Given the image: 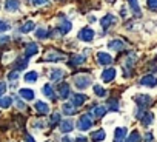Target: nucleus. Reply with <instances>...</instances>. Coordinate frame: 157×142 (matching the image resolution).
<instances>
[{
    "mask_svg": "<svg viewBox=\"0 0 157 142\" xmlns=\"http://www.w3.org/2000/svg\"><path fill=\"white\" fill-rule=\"evenodd\" d=\"M75 142H86V137H83V136H78V137L75 139Z\"/></svg>",
    "mask_w": 157,
    "mask_h": 142,
    "instance_id": "obj_46",
    "label": "nucleus"
},
{
    "mask_svg": "<svg viewBox=\"0 0 157 142\" xmlns=\"http://www.w3.org/2000/svg\"><path fill=\"white\" fill-rule=\"evenodd\" d=\"M140 84H142L143 87L154 88V87L157 85V77H155V76H151V74H148V76H143V77L140 79Z\"/></svg>",
    "mask_w": 157,
    "mask_h": 142,
    "instance_id": "obj_6",
    "label": "nucleus"
},
{
    "mask_svg": "<svg viewBox=\"0 0 157 142\" xmlns=\"http://www.w3.org/2000/svg\"><path fill=\"white\" fill-rule=\"evenodd\" d=\"M146 6H148L149 10H157V0H148Z\"/></svg>",
    "mask_w": 157,
    "mask_h": 142,
    "instance_id": "obj_37",
    "label": "nucleus"
},
{
    "mask_svg": "<svg viewBox=\"0 0 157 142\" xmlns=\"http://www.w3.org/2000/svg\"><path fill=\"white\" fill-rule=\"evenodd\" d=\"M74 85L78 90H85L86 87L91 85V77L86 76V74H75L74 76Z\"/></svg>",
    "mask_w": 157,
    "mask_h": 142,
    "instance_id": "obj_1",
    "label": "nucleus"
},
{
    "mask_svg": "<svg viewBox=\"0 0 157 142\" xmlns=\"http://www.w3.org/2000/svg\"><path fill=\"white\" fill-rule=\"evenodd\" d=\"M62 59H66V56L62 53V51H57V49H48L43 60H49V62H57V60H62Z\"/></svg>",
    "mask_w": 157,
    "mask_h": 142,
    "instance_id": "obj_2",
    "label": "nucleus"
},
{
    "mask_svg": "<svg viewBox=\"0 0 157 142\" xmlns=\"http://www.w3.org/2000/svg\"><path fill=\"white\" fill-rule=\"evenodd\" d=\"M25 140H26V142H36V140H34V137H33V136H29V134H26V136H25Z\"/></svg>",
    "mask_w": 157,
    "mask_h": 142,
    "instance_id": "obj_45",
    "label": "nucleus"
},
{
    "mask_svg": "<svg viewBox=\"0 0 157 142\" xmlns=\"http://www.w3.org/2000/svg\"><path fill=\"white\" fill-rule=\"evenodd\" d=\"M6 10L8 11H19V8H20V3L17 2V0H6Z\"/></svg>",
    "mask_w": 157,
    "mask_h": 142,
    "instance_id": "obj_27",
    "label": "nucleus"
},
{
    "mask_svg": "<svg viewBox=\"0 0 157 142\" xmlns=\"http://www.w3.org/2000/svg\"><path fill=\"white\" fill-rule=\"evenodd\" d=\"M128 3L134 13V17H140L142 13H140V8H139V0H128Z\"/></svg>",
    "mask_w": 157,
    "mask_h": 142,
    "instance_id": "obj_21",
    "label": "nucleus"
},
{
    "mask_svg": "<svg viewBox=\"0 0 157 142\" xmlns=\"http://www.w3.org/2000/svg\"><path fill=\"white\" fill-rule=\"evenodd\" d=\"M57 30L60 31V34H62V36H63V34H66V33L71 30V22H69V20H66V19L63 17V22L57 26Z\"/></svg>",
    "mask_w": 157,
    "mask_h": 142,
    "instance_id": "obj_19",
    "label": "nucleus"
},
{
    "mask_svg": "<svg viewBox=\"0 0 157 142\" xmlns=\"http://www.w3.org/2000/svg\"><path fill=\"white\" fill-rule=\"evenodd\" d=\"M91 125H93V122H91V116H90V114L80 116V119H78V122H77V128L82 130V131L91 128Z\"/></svg>",
    "mask_w": 157,
    "mask_h": 142,
    "instance_id": "obj_4",
    "label": "nucleus"
},
{
    "mask_svg": "<svg viewBox=\"0 0 157 142\" xmlns=\"http://www.w3.org/2000/svg\"><path fill=\"white\" fill-rule=\"evenodd\" d=\"M16 105L19 107V110H26V105H25V102H22L20 99H16Z\"/></svg>",
    "mask_w": 157,
    "mask_h": 142,
    "instance_id": "obj_40",
    "label": "nucleus"
},
{
    "mask_svg": "<svg viewBox=\"0 0 157 142\" xmlns=\"http://www.w3.org/2000/svg\"><path fill=\"white\" fill-rule=\"evenodd\" d=\"M28 66V59L23 56V57H17L14 60V71H19V69H25Z\"/></svg>",
    "mask_w": 157,
    "mask_h": 142,
    "instance_id": "obj_14",
    "label": "nucleus"
},
{
    "mask_svg": "<svg viewBox=\"0 0 157 142\" xmlns=\"http://www.w3.org/2000/svg\"><path fill=\"white\" fill-rule=\"evenodd\" d=\"M36 37L37 39H46L48 37V31L46 30H37L36 31Z\"/></svg>",
    "mask_w": 157,
    "mask_h": 142,
    "instance_id": "obj_35",
    "label": "nucleus"
},
{
    "mask_svg": "<svg viewBox=\"0 0 157 142\" xmlns=\"http://www.w3.org/2000/svg\"><path fill=\"white\" fill-rule=\"evenodd\" d=\"M43 94H45L46 97H49L51 101H56V99H57V96H56V93H54V88H52L51 85H48V84L43 87Z\"/></svg>",
    "mask_w": 157,
    "mask_h": 142,
    "instance_id": "obj_22",
    "label": "nucleus"
},
{
    "mask_svg": "<svg viewBox=\"0 0 157 142\" xmlns=\"http://www.w3.org/2000/svg\"><path fill=\"white\" fill-rule=\"evenodd\" d=\"M13 104L11 97H0V108H10Z\"/></svg>",
    "mask_w": 157,
    "mask_h": 142,
    "instance_id": "obj_31",
    "label": "nucleus"
},
{
    "mask_svg": "<svg viewBox=\"0 0 157 142\" xmlns=\"http://www.w3.org/2000/svg\"><path fill=\"white\" fill-rule=\"evenodd\" d=\"M59 125H60L62 133H69L71 130H74V124H72L71 120H62Z\"/></svg>",
    "mask_w": 157,
    "mask_h": 142,
    "instance_id": "obj_24",
    "label": "nucleus"
},
{
    "mask_svg": "<svg viewBox=\"0 0 157 142\" xmlns=\"http://www.w3.org/2000/svg\"><path fill=\"white\" fill-rule=\"evenodd\" d=\"M145 140H146V142H152V133H146Z\"/></svg>",
    "mask_w": 157,
    "mask_h": 142,
    "instance_id": "obj_44",
    "label": "nucleus"
},
{
    "mask_svg": "<svg viewBox=\"0 0 157 142\" xmlns=\"http://www.w3.org/2000/svg\"><path fill=\"white\" fill-rule=\"evenodd\" d=\"M125 137H126V128H125V127L116 128V133H114V142H123Z\"/></svg>",
    "mask_w": 157,
    "mask_h": 142,
    "instance_id": "obj_16",
    "label": "nucleus"
},
{
    "mask_svg": "<svg viewBox=\"0 0 157 142\" xmlns=\"http://www.w3.org/2000/svg\"><path fill=\"white\" fill-rule=\"evenodd\" d=\"M36 111L39 114H46V113H49V105L42 102V101H37L36 102Z\"/></svg>",
    "mask_w": 157,
    "mask_h": 142,
    "instance_id": "obj_17",
    "label": "nucleus"
},
{
    "mask_svg": "<svg viewBox=\"0 0 157 142\" xmlns=\"http://www.w3.org/2000/svg\"><path fill=\"white\" fill-rule=\"evenodd\" d=\"M116 22H117V20H116V17H114L113 14H106V16L100 20V25H102L103 30H108V28H109L111 25H114Z\"/></svg>",
    "mask_w": 157,
    "mask_h": 142,
    "instance_id": "obj_10",
    "label": "nucleus"
},
{
    "mask_svg": "<svg viewBox=\"0 0 157 142\" xmlns=\"http://www.w3.org/2000/svg\"><path fill=\"white\" fill-rule=\"evenodd\" d=\"M37 53H39V46H37V43L31 42V43H28V45L25 46V57H26V59L31 57V56H34V54H37Z\"/></svg>",
    "mask_w": 157,
    "mask_h": 142,
    "instance_id": "obj_12",
    "label": "nucleus"
},
{
    "mask_svg": "<svg viewBox=\"0 0 157 142\" xmlns=\"http://www.w3.org/2000/svg\"><path fill=\"white\" fill-rule=\"evenodd\" d=\"M108 2H109V3H114V2H116V0H108Z\"/></svg>",
    "mask_w": 157,
    "mask_h": 142,
    "instance_id": "obj_48",
    "label": "nucleus"
},
{
    "mask_svg": "<svg viewBox=\"0 0 157 142\" xmlns=\"http://www.w3.org/2000/svg\"><path fill=\"white\" fill-rule=\"evenodd\" d=\"M97 62L100 65H111L113 63V57L108 53H99L97 54Z\"/></svg>",
    "mask_w": 157,
    "mask_h": 142,
    "instance_id": "obj_13",
    "label": "nucleus"
},
{
    "mask_svg": "<svg viewBox=\"0 0 157 142\" xmlns=\"http://www.w3.org/2000/svg\"><path fill=\"white\" fill-rule=\"evenodd\" d=\"M10 30V25L3 20H0V33H3V31H8Z\"/></svg>",
    "mask_w": 157,
    "mask_h": 142,
    "instance_id": "obj_38",
    "label": "nucleus"
},
{
    "mask_svg": "<svg viewBox=\"0 0 157 142\" xmlns=\"http://www.w3.org/2000/svg\"><path fill=\"white\" fill-rule=\"evenodd\" d=\"M19 94H20V97L25 99V101H33V99H34V91L29 90V88H22V90L19 91Z\"/></svg>",
    "mask_w": 157,
    "mask_h": 142,
    "instance_id": "obj_18",
    "label": "nucleus"
},
{
    "mask_svg": "<svg viewBox=\"0 0 157 142\" xmlns=\"http://www.w3.org/2000/svg\"><path fill=\"white\" fill-rule=\"evenodd\" d=\"M78 39L85 40V42H91L94 39V31L91 28H83V30H80V33H78Z\"/></svg>",
    "mask_w": 157,
    "mask_h": 142,
    "instance_id": "obj_5",
    "label": "nucleus"
},
{
    "mask_svg": "<svg viewBox=\"0 0 157 142\" xmlns=\"http://www.w3.org/2000/svg\"><path fill=\"white\" fill-rule=\"evenodd\" d=\"M23 79H25V82H37L39 74L36 73V71H29V73H26V74L23 76Z\"/></svg>",
    "mask_w": 157,
    "mask_h": 142,
    "instance_id": "obj_28",
    "label": "nucleus"
},
{
    "mask_svg": "<svg viewBox=\"0 0 157 142\" xmlns=\"http://www.w3.org/2000/svg\"><path fill=\"white\" fill-rule=\"evenodd\" d=\"M94 93H96L97 96H100V97L106 96V91H105L103 87H100V85H94Z\"/></svg>",
    "mask_w": 157,
    "mask_h": 142,
    "instance_id": "obj_34",
    "label": "nucleus"
},
{
    "mask_svg": "<svg viewBox=\"0 0 157 142\" xmlns=\"http://www.w3.org/2000/svg\"><path fill=\"white\" fill-rule=\"evenodd\" d=\"M63 77H65V71H63V69H60V68H54V69H51L49 79H51L52 82H57V81H60V79H63Z\"/></svg>",
    "mask_w": 157,
    "mask_h": 142,
    "instance_id": "obj_11",
    "label": "nucleus"
},
{
    "mask_svg": "<svg viewBox=\"0 0 157 142\" xmlns=\"http://www.w3.org/2000/svg\"><path fill=\"white\" fill-rule=\"evenodd\" d=\"M85 60H86V57H85L83 54H82V56L74 54V56H71V59H69L68 65H69V66H78V65H83V63H85Z\"/></svg>",
    "mask_w": 157,
    "mask_h": 142,
    "instance_id": "obj_8",
    "label": "nucleus"
},
{
    "mask_svg": "<svg viewBox=\"0 0 157 142\" xmlns=\"http://www.w3.org/2000/svg\"><path fill=\"white\" fill-rule=\"evenodd\" d=\"M116 77V69L114 68H106L102 73V81L103 82H111Z\"/></svg>",
    "mask_w": 157,
    "mask_h": 142,
    "instance_id": "obj_15",
    "label": "nucleus"
},
{
    "mask_svg": "<svg viewBox=\"0 0 157 142\" xmlns=\"http://www.w3.org/2000/svg\"><path fill=\"white\" fill-rule=\"evenodd\" d=\"M17 77H19V73H17V71H11V73H10V76H8V79L13 82V81H17Z\"/></svg>",
    "mask_w": 157,
    "mask_h": 142,
    "instance_id": "obj_39",
    "label": "nucleus"
},
{
    "mask_svg": "<svg viewBox=\"0 0 157 142\" xmlns=\"http://www.w3.org/2000/svg\"><path fill=\"white\" fill-rule=\"evenodd\" d=\"M5 90H6V85H5L3 82H0V96L5 93Z\"/></svg>",
    "mask_w": 157,
    "mask_h": 142,
    "instance_id": "obj_43",
    "label": "nucleus"
},
{
    "mask_svg": "<svg viewBox=\"0 0 157 142\" xmlns=\"http://www.w3.org/2000/svg\"><path fill=\"white\" fill-rule=\"evenodd\" d=\"M125 142H140V134H139V131L134 130V131L128 136V139H125Z\"/></svg>",
    "mask_w": 157,
    "mask_h": 142,
    "instance_id": "obj_29",
    "label": "nucleus"
},
{
    "mask_svg": "<svg viewBox=\"0 0 157 142\" xmlns=\"http://www.w3.org/2000/svg\"><path fill=\"white\" fill-rule=\"evenodd\" d=\"M152 120H154V114H152V113H149V111H146V113L143 114V117L140 119V122H142V125H143V127H149Z\"/></svg>",
    "mask_w": 157,
    "mask_h": 142,
    "instance_id": "obj_23",
    "label": "nucleus"
},
{
    "mask_svg": "<svg viewBox=\"0 0 157 142\" xmlns=\"http://www.w3.org/2000/svg\"><path fill=\"white\" fill-rule=\"evenodd\" d=\"M134 101H136V104L139 105V108H142V110H145L146 107H149V105L152 104V99H151L149 96H146V94H137V96L134 97Z\"/></svg>",
    "mask_w": 157,
    "mask_h": 142,
    "instance_id": "obj_3",
    "label": "nucleus"
},
{
    "mask_svg": "<svg viewBox=\"0 0 157 142\" xmlns=\"http://www.w3.org/2000/svg\"><path fill=\"white\" fill-rule=\"evenodd\" d=\"M57 124H60V113H52L51 119H49V127H56Z\"/></svg>",
    "mask_w": 157,
    "mask_h": 142,
    "instance_id": "obj_30",
    "label": "nucleus"
},
{
    "mask_svg": "<svg viewBox=\"0 0 157 142\" xmlns=\"http://www.w3.org/2000/svg\"><path fill=\"white\" fill-rule=\"evenodd\" d=\"M57 90H59V94H60L62 99H66L69 96V85L68 84H60L57 87Z\"/></svg>",
    "mask_w": 157,
    "mask_h": 142,
    "instance_id": "obj_20",
    "label": "nucleus"
},
{
    "mask_svg": "<svg viewBox=\"0 0 157 142\" xmlns=\"http://www.w3.org/2000/svg\"><path fill=\"white\" fill-rule=\"evenodd\" d=\"M10 39H11V37H8V36L0 37V43H8V42H10Z\"/></svg>",
    "mask_w": 157,
    "mask_h": 142,
    "instance_id": "obj_42",
    "label": "nucleus"
},
{
    "mask_svg": "<svg viewBox=\"0 0 157 142\" xmlns=\"http://www.w3.org/2000/svg\"><path fill=\"white\" fill-rule=\"evenodd\" d=\"M86 101H88V96H85V94H72V97H71V104H72L75 108L80 107V105H83Z\"/></svg>",
    "mask_w": 157,
    "mask_h": 142,
    "instance_id": "obj_7",
    "label": "nucleus"
},
{
    "mask_svg": "<svg viewBox=\"0 0 157 142\" xmlns=\"http://www.w3.org/2000/svg\"><path fill=\"white\" fill-rule=\"evenodd\" d=\"M33 30H34V22H31V20H29V22H26V23L20 28V31H22V33H29V31H33Z\"/></svg>",
    "mask_w": 157,
    "mask_h": 142,
    "instance_id": "obj_33",
    "label": "nucleus"
},
{
    "mask_svg": "<svg viewBox=\"0 0 157 142\" xmlns=\"http://www.w3.org/2000/svg\"><path fill=\"white\" fill-rule=\"evenodd\" d=\"M109 108H111L113 111H117V110H119V102H117V99H109Z\"/></svg>",
    "mask_w": 157,
    "mask_h": 142,
    "instance_id": "obj_36",
    "label": "nucleus"
},
{
    "mask_svg": "<svg viewBox=\"0 0 157 142\" xmlns=\"http://www.w3.org/2000/svg\"><path fill=\"white\" fill-rule=\"evenodd\" d=\"M46 3H48V0H34V5H37V6H42Z\"/></svg>",
    "mask_w": 157,
    "mask_h": 142,
    "instance_id": "obj_41",
    "label": "nucleus"
},
{
    "mask_svg": "<svg viewBox=\"0 0 157 142\" xmlns=\"http://www.w3.org/2000/svg\"><path fill=\"white\" fill-rule=\"evenodd\" d=\"M106 114V108L103 107V105H97V107H94V110H93V116H96V117H103Z\"/></svg>",
    "mask_w": 157,
    "mask_h": 142,
    "instance_id": "obj_26",
    "label": "nucleus"
},
{
    "mask_svg": "<svg viewBox=\"0 0 157 142\" xmlns=\"http://www.w3.org/2000/svg\"><path fill=\"white\" fill-rule=\"evenodd\" d=\"M62 111H63V114H66V116H71V114H75V107L72 105V104H63V107H62Z\"/></svg>",
    "mask_w": 157,
    "mask_h": 142,
    "instance_id": "obj_25",
    "label": "nucleus"
},
{
    "mask_svg": "<svg viewBox=\"0 0 157 142\" xmlns=\"http://www.w3.org/2000/svg\"><path fill=\"white\" fill-rule=\"evenodd\" d=\"M120 16H122V17H126V10H125V8L120 10Z\"/></svg>",
    "mask_w": 157,
    "mask_h": 142,
    "instance_id": "obj_47",
    "label": "nucleus"
},
{
    "mask_svg": "<svg viewBox=\"0 0 157 142\" xmlns=\"http://www.w3.org/2000/svg\"><path fill=\"white\" fill-rule=\"evenodd\" d=\"M125 46H126V45H125L123 40H120V39H114V40H111V42L108 43V48L113 49V51H123Z\"/></svg>",
    "mask_w": 157,
    "mask_h": 142,
    "instance_id": "obj_9",
    "label": "nucleus"
},
{
    "mask_svg": "<svg viewBox=\"0 0 157 142\" xmlns=\"http://www.w3.org/2000/svg\"><path fill=\"white\" fill-rule=\"evenodd\" d=\"M91 137H93V140H103L105 139V131L103 130H99V131H94L93 134H91Z\"/></svg>",
    "mask_w": 157,
    "mask_h": 142,
    "instance_id": "obj_32",
    "label": "nucleus"
}]
</instances>
